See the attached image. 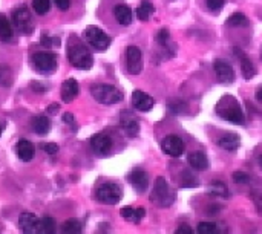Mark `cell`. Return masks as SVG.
Segmentation results:
<instances>
[{"label": "cell", "instance_id": "obj_1", "mask_svg": "<svg viewBox=\"0 0 262 234\" xmlns=\"http://www.w3.org/2000/svg\"><path fill=\"white\" fill-rule=\"evenodd\" d=\"M68 58L74 67L82 69V71H88V69L92 67L94 64V58L92 54L89 52V49L86 46L77 40L76 37H70L69 44H68Z\"/></svg>", "mask_w": 262, "mask_h": 234}, {"label": "cell", "instance_id": "obj_2", "mask_svg": "<svg viewBox=\"0 0 262 234\" xmlns=\"http://www.w3.org/2000/svg\"><path fill=\"white\" fill-rule=\"evenodd\" d=\"M215 110H216L218 116H221V118L226 120V121H230L233 124H242L244 123L242 109H241L240 103L236 101V98L232 97V95L222 97L218 101Z\"/></svg>", "mask_w": 262, "mask_h": 234}, {"label": "cell", "instance_id": "obj_3", "mask_svg": "<svg viewBox=\"0 0 262 234\" xmlns=\"http://www.w3.org/2000/svg\"><path fill=\"white\" fill-rule=\"evenodd\" d=\"M174 199H175V193L169 187L168 181H166L162 176H158L155 179V184H154L150 201L154 204H156L158 207H169V205H172Z\"/></svg>", "mask_w": 262, "mask_h": 234}, {"label": "cell", "instance_id": "obj_4", "mask_svg": "<svg viewBox=\"0 0 262 234\" xmlns=\"http://www.w3.org/2000/svg\"><path fill=\"white\" fill-rule=\"evenodd\" d=\"M92 97L102 104H116L123 100V93L120 89L110 84H95L90 89Z\"/></svg>", "mask_w": 262, "mask_h": 234}, {"label": "cell", "instance_id": "obj_5", "mask_svg": "<svg viewBox=\"0 0 262 234\" xmlns=\"http://www.w3.org/2000/svg\"><path fill=\"white\" fill-rule=\"evenodd\" d=\"M122 196H123L122 187L114 184V182L103 184V185L98 187V190H97V199L102 204H106V205H115V204H118V202L122 201Z\"/></svg>", "mask_w": 262, "mask_h": 234}, {"label": "cell", "instance_id": "obj_6", "mask_svg": "<svg viewBox=\"0 0 262 234\" xmlns=\"http://www.w3.org/2000/svg\"><path fill=\"white\" fill-rule=\"evenodd\" d=\"M84 40L97 51H104L110 44V37L97 26H88L84 31Z\"/></svg>", "mask_w": 262, "mask_h": 234}, {"label": "cell", "instance_id": "obj_7", "mask_svg": "<svg viewBox=\"0 0 262 234\" xmlns=\"http://www.w3.org/2000/svg\"><path fill=\"white\" fill-rule=\"evenodd\" d=\"M32 66L40 74L50 75L57 69V57L52 52H37L31 58Z\"/></svg>", "mask_w": 262, "mask_h": 234}, {"label": "cell", "instance_id": "obj_8", "mask_svg": "<svg viewBox=\"0 0 262 234\" xmlns=\"http://www.w3.org/2000/svg\"><path fill=\"white\" fill-rule=\"evenodd\" d=\"M161 149L166 155L172 158H180L184 153V143L178 135H168L164 138Z\"/></svg>", "mask_w": 262, "mask_h": 234}, {"label": "cell", "instance_id": "obj_9", "mask_svg": "<svg viewBox=\"0 0 262 234\" xmlns=\"http://www.w3.org/2000/svg\"><path fill=\"white\" fill-rule=\"evenodd\" d=\"M126 66L132 75H138L142 71V54L136 46H129L126 49Z\"/></svg>", "mask_w": 262, "mask_h": 234}, {"label": "cell", "instance_id": "obj_10", "mask_svg": "<svg viewBox=\"0 0 262 234\" xmlns=\"http://www.w3.org/2000/svg\"><path fill=\"white\" fill-rule=\"evenodd\" d=\"M90 147L97 156H106L112 149V139L106 133H97L90 139Z\"/></svg>", "mask_w": 262, "mask_h": 234}, {"label": "cell", "instance_id": "obj_11", "mask_svg": "<svg viewBox=\"0 0 262 234\" xmlns=\"http://www.w3.org/2000/svg\"><path fill=\"white\" fill-rule=\"evenodd\" d=\"M213 69H215L216 77L221 83L230 84L234 81V71L226 60H221V58L215 60V63H213Z\"/></svg>", "mask_w": 262, "mask_h": 234}, {"label": "cell", "instance_id": "obj_12", "mask_svg": "<svg viewBox=\"0 0 262 234\" xmlns=\"http://www.w3.org/2000/svg\"><path fill=\"white\" fill-rule=\"evenodd\" d=\"M129 182L138 193H144L149 187V176L144 170L135 169L129 173Z\"/></svg>", "mask_w": 262, "mask_h": 234}, {"label": "cell", "instance_id": "obj_13", "mask_svg": "<svg viewBox=\"0 0 262 234\" xmlns=\"http://www.w3.org/2000/svg\"><path fill=\"white\" fill-rule=\"evenodd\" d=\"M14 23L16 26L22 31V32H31L32 29V17L30 14V11L26 8H18L16 12H14Z\"/></svg>", "mask_w": 262, "mask_h": 234}, {"label": "cell", "instance_id": "obj_14", "mask_svg": "<svg viewBox=\"0 0 262 234\" xmlns=\"http://www.w3.org/2000/svg\"><path fill=\"white\" fill-rule=\"evenodd\" d=\"M132 104L140 112H149L154 107V98L150 95H148L146 92L134 90V93H132Z\"/></svg>", "mask_w": 262, "mask_h": 234}, {"label": "cell", "instance_id": "obj_15", "mask_svg": "<svg viewBox=\"0 0 262 234\" xmlns=\"http://www.w3.org/2000/svg\"><path fill=\"white\" fill-rule=\"evenodd\" d=\"M80 87L78 83L74 78H69L62 86V101L64 103H72V100L78 95Z\"/></svg>", "mask_w": 262, "mask_h": 234}, {"label": "cell", "instance_id": "obj_16", "mask_svg": "<svg viewBox=\"0 0 262 234\" xmlns=\"http://www.w3.org/2000/svg\"><path fill=\"white\" fill-rule=\"evenodd\" d=\"M122 126H123L124 132L129 136H132V138L136 136L138 132H140V123H138V120L135 118V116L130 112H128V110H124L123 115H122Z\"/></svg>", "mask_w": 262, "mask_h": 234}, {"label": "cell", "instance_id": "obj_17", "mask_svg": "<svg viewBox=\"0 0 262 234\" xmlns=\"http://www.w3.org/2000/svg\"><path fill=\"white\" fill-rule=\"evenodd\" d=\"M37 224H38V218L32 213H22L18 216V225L20 230L25 233H37Z\"/></svg>", "mask_w": 262, "mask_h": 234}, {"label": "cell", "instance_id": "obj_18", "mask_svg": "<svg viewBox=\"0 0 262 234\" xmlns=\"http://www.w3.org/2000/svg\"><path fill=\"white\" fill-rule=\"evenodd\" d=\"M234 54H236V57L240 55V58H241V72H242L244 78H246V80L253 78V77L256 75L258 71H256L254 64L252 63V60H250L247 55H244L242 51H241V49H238V48H234Z\"/></svg>", "mask_w": 262, "mask_h": 234}, {"label": "cell", "instance_id": "obj_19", "mask_svg": "<svg viewBox=\"0 0 262 234\" xmlns=\"http://www.w3.org/2000/svg\"><path fill=\"white\" fill-rule=\"evenodd\" d=\"M122 218L126 219V221H130L134 224H138L142 218L146 216V210L144 208H132V207H124L122 208V212H120Z\"/></svg>", "mask_w": 262, "mask_h": 234}, {"label": "cell", "instance_id": "obj_20", "mask_svg": "<svg viewBox=\"0 0 262 234\" xmlns=\"http://www.w3.org/2000/svg\"><path fill=\"white\" fill-rule=\"evenodd\" d=\"M156 41H158V44L161 46V48H164L166 51H169L170 55H175L176 46H175V43L170 40V32H169L168 29H166V28H162V29L156 34Z\"/></svg>", "mask_w": 262, "mask_h": 234}, {"label": "cell", "instance_id": "obj_21", "mask_svg": "<svg viewBox=\"0 0 262 234\" xmlns=\"http://www.w3.org/2000/svg\"><path fill=\"white\" fill-rule=\"evenodd\" d=\"M188 164L190 167L198 170V172H202V170H207L208 169V159L204 153L201 152H194L188 155Z\"/></svg>", "mask_w": 262, "mask_h": 234}, {"label": "cell", "instance_id": "obj_22", "mask_svg": "<svg viewBox=\"0 0 262 234\" xmlns=\"http://www.w3.org/2000/svg\"><path fill=\"white\" fill-rule=\"evenodd\" d=\"M17 156L23 161V162H30L34 158V147L30 141L26 139H22V141L17 143Z\"/></svg>", "mask_w": 262, "mask_h": 234}, {"label": "cell", "instance_id": "obj_23", "mask_svg": "<svg viewBox=\"0 0 262 234\" xmlns=\"http://www.w3.org/2000/svg\"><path fill=\"white\" fill-rule=\"evenodd\" d=\"M220 147H222L227 152H234L241 144V139L236 133H226L221 139H220Z\"/></svg>", "mask_w": 262, "mask_h": 234}, {"label": "cell", "instance_id": "obj_24", "mask_svg": "<svg viewBox=\"0 0 262 234\" xmlns=\"http://www.w3.org/2000/svg\"><path fill=\"white\" fill-rule=\"evenodd\" d=\"M114 15L120 25H130L132 23V9L126 5H118L114 8Z\"/></svg>", "mask_w": 262, "mask_h": 234}, {"label": "cell", "instance_id": "obj_25", "mask_svg": "<svg viewBox=\"0 0 262 234\" xmlns=\"http://www.w3.org/2000/svg\"><path fill=\"white\" fill-rule=\"evenodd\" d=\"M32 130L38 135H46L51 130V121L46 118V116H36L31 121Z\"/></svg>", "mask_w": 262, "mask_h": 234}, {"label": "cell", "instance_id": "obj_26", "mask_svg": "<svg viewBox=\"0 0 262 234\" xmlns=\"http://www.w3.org/2000/svg\"><path fill=\"white\" fill-rule=\"evenodd\" d=\"M56 221L52 218H42L38 219V224H37V233L40 234H54L56 233Z\"/></svg>", "mask_w": 262, "mask_h": 234}, {"label": "cell", "instance_id": "obj_27", "mask_svg": "<svg viewBox=\"0 0 262 234\" xmlns=\"http://www.w3.org/2000/svg\"><path fill=\"white\" fill-rule=\"evenodd\" d=\"M155 8L152 5V2H149V0H142V2L140 3V6L136 8V17L141 20V21H148L149 17L154 14Z\"/></svg>", "mask_w": 262, "mask_h": 234}, {"label": "cell", "instance_id": "obj_28", "mask_svg": "<svg viewBox=\"0 0 262 234\" xmlns=\"http://www.w3.org/2000/svg\"><path fill=\"white\" fill-rule=\"evenodd\" d=\"M14 35V31H12V26L10 20L0 14V40L2 41H10Z\"/></svg>", "mask_w": 262, "mask_h": 234}, {"label": "cell", "instance_id": "obj_29", "mask_svg": "<svg viewBox=\"0 0 262 234\" xmlns=\"http://www.w3.org/2000/svg\"><path fill=\"white\" fill-rule=\"evenodd\" d=\"M83 225L78 219H68L63 225H62V231L64 234H78L82 233Z\"/></svg>", "mask_w": 262, "mask_h": 234}, {"label": "cell", "instance_id": "obj_30", "mask_svg": "<svg viewBox=\"0 0 262 234\" xmlns=\"http://www.w3.org/2000/svg\"><path fill=\"white\" fill-rule=\"evenodd\" d=\"M12 81H14V78H12L11 67L6 64H0V84L5 86V87H10L12 84Z\"/></svg>", "mask_w": 262, "mask_h": 234}, {"label": "cell", "instance_id": "obj_31", "mask_svg": "<svg viewBox=\"0 0 262 234\" xmlns=\"http://www.w3.org/2000/svg\"><path fill=\"white\" fill-rule=\"evenodd\" d=\"M208 193H210V195H213V196H221V198H227V196H228L227 185H226V184H222L221 181H215V182H212Z\"/></svg>", "mask_w": 262, "mask_h": 234}, {"label": "cell", "instance_id": "obj_32", "mask_svg": "<svg viewBox=\"0 0 262 234\" xmlns=\"http://www.w3.org/2000/svg\"><path fill=\"white\" fill-rule=\"evenodd\" d=\"M246 23H247V18L242 12H234L227 18L228 26H241V25H246Z\"/></svg>", "mask_w": 262, "mask_h": 234}, {"label": "cell", "instance_id": "obj_33", "mask_svg": "<svg viewBox=\"0 0 262 234\" xmlns=\"http://www.w3.org/2000/svg\"><path fill=\"white\" fill-rule=\"evenodd\" d=\"M32 8L37 14H46L48 11L51 9V2L50 0H34L32 2Z\"/></svg>", "mask_w": 262, "mask_h": 234}, {"label": "cell", "instance_id": "obj_34", "mask_svg": "<svg viewBox=\"0 0 262 234\" xmlns=\"http://www.w3.org/2000/svg\"><path fill=\"white\" fill-rule=\"evenodd\" d=\"M200 234H212V233H216V225L215 224H210V222H202L198 225L196 230Z\"/></svg>", "mask_w": 262, "mask_h": 234}, {"label": "cell", "instance_id": "obj_35", "mask_svg": "<svg viewBox=\"0 0 262 234\" xmlns=\"http://www.w3.org/2000/svg\"><path fill=\"white\" fill-rule=\"evenodd\" d=\"M206 3L210 11H220L224 6L226 0H206Z\"/></svg>", "mask_w": 262, "mask_h": 234}, {"label": "cell", "instance_id": "obj_36", "mask_svg": "<svg viewBox=\"0 0 262 234\" xmlns=\"http://www.w3.org/2000/svg\"><path fill=\"white\" fill-rule=\"evenodd\" d=\"M196 185H198V179L194 178L192 173H186V175H184L182 187H196Z\"/></svg>", "mask_w": 262, "mask_h": 234}, {"label": "cell", "instance_id": "obj_37", "mask_svg": "<svg viewBox=\"0 0 262 234\" xmlns=\"http://www.w3.org/2000/svg\"><path fill=\"white\" fill-rule=\"evenodd\" d=\"M233 181L236 184H246V182H248V175L244 173V172H234L233 173Z\"/></svg>", "mask_w": 262, "mask_h": 234}, {"label": "cell", "instance_id": "obj_38", "mask_svg": "<svg viewBox=\"0 0 262 234\" xmlns=\"http://www.w3.org/2000/svg\"><path fill=\"white\" fill-rule=\"evenodd\" d=\"M42 147H43V150H44V152H46L48 155H56V153H57V150H58L57 144H54V143H48V144H43Z\"/></svg>", "mask_w": 262, "mask_h": 234}, {"label": "cell", "instance_id": "obj_39", "mask_svg": "<svg viewBox=\"0 0 262 234\" xmlns=\"http://www.w3.org/2000/svg\"><path fill=\"white\" fill-rule=\"evenodd\" d=\"M54 3L57 5V8L60 11H68L69 5H70V0H54Z\"/></svg>", "mask_w": 262, "mask_h": 234}, {"label": "cell", "instance_id": "obj_40", "mask_svg": "<svg viewBox=\"0 0 262 234\" xmlns=\"http://www.w3.org/2000/svg\"><path fill=\"white\" fill-rule=\"evenodd\" d=\"M40 40H42L40 43L44 46V48H51L52 44H56V41H52L54 38H51L50 35H46V34H42V38Z\"/></svg>", "mask_w": 262, "mask_h": 234}, {"label": "cell", "instance_id": "obj_41", "mask_svg": "<svg viewBox=\"0 0 262 234\" xmlns=\"http://www.w3.org/2000/svg\"><path fill=\"white\" fill-rule=\"evenodd\" d=\"M31 87H32V90H37V92H44L46 90V86L42 84L40 81H32L31 83Z\"/></svg>", "mask_w": 262, "mask_h": 234}, {"label": "cell", "instance_id": "obj_42", "mask_svg": "<svg viewBox=\"0 0 262 234\" xmlns=\"http://www.w3.org/2000/svg\"><path fill=\"white\" fill-rule=\"evenodd\" d=\"M63 121H64V123H69V124H72V123H74V115L70 113V112H66V113L63 115Z\"/></svg>", "mask_w": 262, "mask_h": 234}, {"label": "cell", "instance_id": "obj_43", "mask_svg": "<svg viewBox=\"0 0 262 234\" xmlns=\"http://www.w3.org/2000/svg\"><path fill=\"white\" fill-rule=\"evenodd\" d=\"M176 233H186V234H190L192 233V228H190L188 225H181L176 228Z\"/></svg>", "mask_w": 262, "mask_h": 234}, {"label": "cell", "instance_id": "obj_44", "mask_svg": "<svg viewBox=\"0 0 262 234\" xmlns=\"http://www.w3.org/2000/svg\"><path fill=\"white\" fill-rule=\"evenodd\" d=\"M254 97H256V100H258V101H260V103H262V86H260V87L256 90Z\"/></svg>", "mask_w": 262, "mask_h": 234}, {"label": "cell", "instance_id": "obj_45", "mask_svg": "<svg viewBox=\"0 0 262 234\" xmlns=\"http://www.w3.org/2000/svg\"><path fill=\"white\" fill-rule=\"evenodd\" d=\"M57 107H58L57 104H56V106H51V107H48V113H51V112H56V110H57Z\"/></svg>", "mask_w": 262, "mask_h": 234}, {"label": "cell", "instance_id": "obj_46", "mask_svg": "<svg viewBox=\"0 0 262 234\" xmlns=\"http://www.w3.org/2000/svg\"><path fill=\"white\" fill-rule=\"evenodd\" d=\"M259 166H260V167H262V156H260V158H259Z\"/></svg>", "mask_w": 262, "mask_h": 234}, {"label": "cell", "instance_id": "obj_47", "mask_svg": "<svg viewBox=\"0 0 262 234\" xmlns=\"http://www.w3.org/2000/svg\"><path fill=\"white\" fill-rule=\"evenodd\" d=\"M260 58H262V48H260Z\"/></svg>", "mask_w": 262, "mask_h": 234}, {"label": "cell", "instance_id": "obj_48", "mask_svg": "<svg viewBox=\"0 0 262 234\" xmlns=\"http://www.w3.org/2000/svg\"><path fill=\"white\" fill-rule=\"evenodd\" d=\"M0 135H2V127H0Z\"/></svg>", "mask_w": 262, "mask_h": 234}]
</instances>
